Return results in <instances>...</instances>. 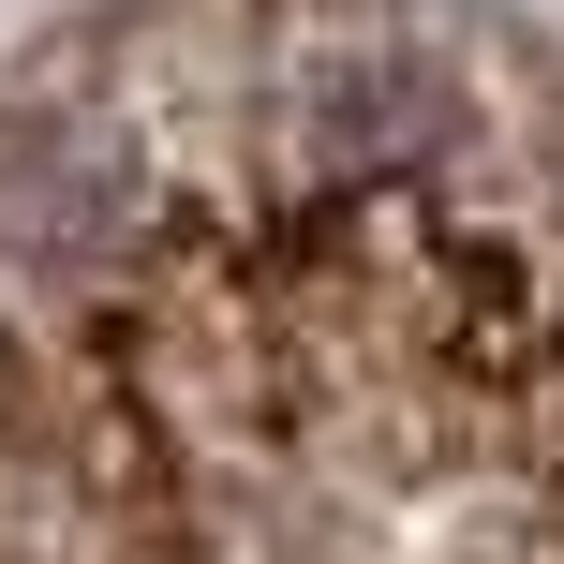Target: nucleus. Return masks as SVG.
Here are the masks:
<instances>
[]
</instances>
